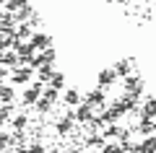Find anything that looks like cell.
Wrapping results in <instances>:
<instances>
[{
	"label": "cell",
	"instance_id": "10",
	"mask_svg": "<svg viewBox=\"0 0 156 153\" xmlns=\"http://www.w3.org/2000/svg\"><path fill=\"white\" fill-rule=\"evenodd\" d=\"M55 127H57V135H70V130H73V117H62Z\"/></svg>",
	"mask_w": 156,
	"mask_h": 153
},
{
	"label": "cell",
	"instance_id": "19",
	"mask_svg": "<svg viewBox=\"0 0 156 153\" xmlns=\"http://www.w3.org/2000/svg\"><path fill=\"white\" fill-rule=\"evenodd\" d=\"M26 125H29V117L26 114H18L16 120H13V130H26Z\"/></svg>",
	"mask_w": 156,
	"mask_h": 153
},
{
	"label": "cell",
	"instance_id": "9",
	"mask_svg": "<svg viewBox=\"0 0 156 153\" xmlns=\"http://www.w3.org/2000/svg\"><path fill=\"white\" fill-rule=\"evenodd\" d=\"M34 106H37V112H39V114H47V112H50L52 106H55V101H52V99H47L44 93H42V96L37 99V104H34Z\"/></svg>",
	"mask_w": 156,
	"mask_h": 153
},
{
	"label": "cell",
	"instance_id": "8",
	"mask_svg": "<svg viewBox=\"0 0 156 153\" xmlns=\"http://www.w3.org/2000/svg\"><path fill=\"white\" fill-rule=\"evenodd\" d=\"M31 44H34V49H47L52 44V37H47V34L39 31V34H34V37H31Z\"/></svg>",
	"mask_w": 156,
	"mask_h": 153
},
{
	"label": "cell",
	"instance_id": "11",
	"mask_svg": "<svg viewBox=\"0 0 156 153\" xmlns=\"http://www.w3.org/2000/svg\"><path fill=\"white\" fill-rule=\"evenodd\" d=\"M13 99H16V93L11 86H0V101L3 104H13Z\"/></svg>",
	"mask_w": 156,
	"mask_h": 153
},
{
	"label": "cell",
	"instance_id": "17",
	"mask_svg": "<svg viewBox=\"0 0 156 153\" xmlns=\"http://www.w3.org/2000/svg\"><path fill=\"white\" fill-rule=\"evenodd\" d=\"M143 114H146V117H156V99H146Z\"/></svg>",
	"mask_w": 156,
	"mask_h": 153
},
{
	"label": "cell",
	"instance_id": "27",
	"mask_svg": "<svg viewBox=\"0 0 156 153\" xmlns=\"http://www.w3.org/2000/svg\"><path fill=\"white\" fill-rule=\"evenodd\" d=\"M89 145H94V148H101V145H104V137H101V135H94V137H89Z\"/></svg>",
	"mask_w": 156,
	"mask_h": 153
},
{
	"label": "cell",
	"instance_id": "25",
	"mask_svg": "<svg viewBox=\"0 0 156 153\" xmlns=\"http://www.w3.org/2000/svg\"><path fill=\"white\" fill-rule=\"evenodd\" d=\"M16 34H18V37H21V39H23V37H29V34H31V23H21Z\"/></svg>",
	"mask_w": 156,
	"mask_h": 153
},
{
	"label": "cell",
	"instance_id": "4",
	"mask_svg": "<svg viewBox=\"0 0 156 153\" xmlns=\"http://www.w3.org/2000/svg\"><path fill=\"white\" fill-rule=\"evenodd\" d=\"M11 81L13 83H18V86H23V83H29L31 81V68H13V73H11Z\"/></svg>",
	"mask_w": 156,
	"mask_h": 153
},
{
	"label": "cell",
	"instance_id": "20",
	"mask_svg": "<svg viewBox=\"0 0 156 153\" xmlns=\"http://www.w3.org/2000/svg\"><path fill=\"white\" fill-rule=\"evenodd\" d=\"M39 60H42V62H55V49H52V47H47L44 52L39 55Z\"/></svg>",
	"mask_w": 156,
	"mask_h": 153
},
{
	"label": "cell",
	"instance_id": "6",
	"mask_svg": "<svg viewBox=\"0 0 156 153\" xmlns=\"http://www.w3.org/2000/svg\"><path fill=\"white\" fill-rule=\"evenodd\" d=\"M81 101H83V96H81L78 88H68V91L62 93V104H68V106H78Z\"/></svg>",
	"mask_w": 156,
	"mask_h": 153
},
{
	"label": "cell",
	"instance_id": "1",
	"mask_svg": "<svg viewBox=\"0 0 156 153\" xmlns=\"http://www.w3.org/2000/svg\"><path fill=\"white\" fill-rule=\"evenodd\" d=\"M42 91H44V81H34L31 88H26V91H23V104H26V106L37 104V99L42 96Z\"/></svg>",
	"mask_w": 156,
	"mask_h": 153
},
{
	"label": "cell",
	"instance_id": "23",
	"mask_svg": "<svg viewBox=\"0 0 156 153\" xmlns=\"http://www.w3.org/2000/svg\"><path fill=\"white\" fill-rule=\"evenodd\" d=\"M44 96L52 99V101H57V99H60V91H57V88H52V86H47V88H44Z\"/></svg>",
	"mask_w": 156,
	"mask_h": 153
},
{
	"label": "cell",
	"instance_id": "28",
	"mask_svg": "<svg viewBox=\"0 0 156 153\" xmlns=\"http://www.w3.org/2000/svg\"><path fill=\"white\" fill-rule=\"evenodd\" d=\"M29 153H47V151H44L42 143H31V145H29Z\"/></svg>",
	"mask_w": 156,
	"mask_h": 153
},
{
	"label": "cell",
	"instance_id": "2",
	"mask_svg": "<svg viewBox=\"0 0 156 153\" xmlns=\"http://www.w3.org/2000/svg\"><path fill=\"white\" fill-rule=\"evenodd\" d=\"M76 120L78 122H83V125H89V122H94V106H89L86 101H81V104L76 106Z\"/></svg>",
	"mask_w": 156,
	"mask_h": 153
},
{
	"label": "cell",
	"instance_id": "21",
	"mask_svg": "<svg viewBox=\"0 0 156 153\" xmlns=\"http://www.w3.org/2000/svg\"><path fill=\"white\" fill-rule=\"evenodd\" d=\"M5 5L11 8V13H13V11H21V8L26 5V0H5Z\"/></svg>",
	"mask_w": 156,
	"mask_h": 153
},
{
	"label": "cell",
	"instance_id": "22",
	"mask_svg": "<svg viewBox=\"0 0 156 153\" xmlns=\"http://www.w3.org/2000/svg\"><path fill=\"white\" fill-rule=\"evenodd\" d=\"M11 143H13V135H8V132H0V151H5Z\"/></svg>",
	"mask_w": 156,
	"mask_h": 153
},
{
	"label": "cell",
	"instance_id": "14",
	"mask_svg": "<svg viewBox=\"0 0 156 153\" xmlns=\"http://www.w3.org/2000/svg\"><path fill=\"white\" fill-rule=\"evenodd\" d=\"M37 70H39V81H50L52 73H55V70H52V62H42Z\"/></svg>",
	"mask_w": 156,
	"mask_h": 153
},
{
	"label": "cell",
	"instance_id": "3",
	"mask_svg": "<svg viewBox=\"0 0 156 153\" xmlns=\"http://www.w3.org/2000/svg\"><path fill=\"white\" fill-rule=\"evenodd\" d=\"M83 101H86L89 106H101V104L107 101V93H104V88H96V91H89V93L83 96Z\"/></svg>",
	"mask_w": 156,
	"mask_h": 153
},
{
	"label": "cell",
	"instance_id": "30",
	"mask_svg": "<svg viewBox=\"0 0 156 153\" xmlns=\"http://www.w3.org/2000/svg\"><path fill=\"white\" fill-rule=\"evenodd\" d=\"M3 3H5V0H0V5H3Z\"/></svg>",
	"mask_w": 156,
	"mask_h": 153
},
{
	"label": "cell",
	"instance_id": "24",
	"mask_svg": "<svg viewBox=\"0 0 156 153\" xmlns=\"http://www.w3.org/2000/svg\"><path fill=\"white\" fill-rule=\"evenodd\" d=\"M29 16H31V8L23 5V8H21V13L16 16V21H29Z\"/></svg>",
	"mask_w": 156,
	"mask_h": 153
},
{
	"label": "cell",
	"instance_id": "7",
	"mask_svg": "<svg viewBox=\"0 0 156 153\" xmlns=\"http://www.w3.org/2000/svg\"><path fill=\"white\" fill-rule=\"evenodd\" d=\"M0 34H16V16L13 13L0 18Z\"/></svg>",
	"mask_w": 156,
	"mask_h": 153
},
{
	"label": "cell",
	"instance_id": "13",
	"mask_svg": "<svg viewBox=\"0 0 156 153\" xmlns=\"http://www.w3.org/2000/svg\"><path fill=\"white\" fill-rule=\"evenodd\" d=\"M138 153H156V137H146L138 145Z\"/></svg>",
	"mask_w": 156,
	"mask_h": 153
},
{
	"label": "cell",
	"instance_id": "26",
	"mask_svg": "<svg viewBox=\"0 0 156 153\" xmlns=\"http://www.w3.org/2000/svg\"><path fill=\"white\" fill-rule=\"evenodd\" d=\"M101 153H125L122 145H101Z\"/></svg>",
	"mask_w": 156,
	"mask_h": 153
},
{
	"label": "cell",
	"instance_id": "34",
	"mask_svg": "<svg viewBox=\"0 0 156 153\" xmlns=\"http://www.w3.org/2000/svg\"><path fill=\"white\" fill-rule=\"evenodd\" d=\"M70 153H76V151H70Z\"/></svg>",
	"mask_w": 156,
	"mask_h": 153
},
{
	"label": "cell",
	"instance_id": "33",
	"mask_svg": "<svg viewBox=\"0 0 156 153\" xmlns=\"http://www.w3.org/2000/svg\"><path fill=\"white\" fill-rule=\"evenodd\" d=\"M0 18H3V13H0Z\"/></svg>",
	"mask_w": 156,
	"mask_h": 153
},
{
	"label": "cell",
	"instance_id": "16",
	"mask_svg": "<svg viewBox=\"0 0 156 153\" xmlns=\"http://www.w3.org/2000/svg\"><path fill=\"white\" fill-rule=\"evenodd\" d=\"M47 83H50L52 88H57V91H60V88L65 86V75H62V73H52V78H50Z\"/></svg>",
	"mask_w": 156,
	"mask_h": 153
},
{
	"label": "cell",
	"instance_id": "18",
	"mask_svg": "<svg viewBox=\"0 0 156 153\" xmlns=\"http://www.w3.org/2000/svg\"><path fill=\"white\" fill-rule=\"evenodd\" d=\"M11 112H13V104H3L0 106V125H5L11 120Z\"/></svg>",
	"mask_w": 156,
	"mask_h": 153
},
{
	"label": "cell",
	"instance_id": "31",
	"mask_svg": "<svg viewBox=\"0 0 156 153\" xmlns=\"http://www.w3.org/2000/svg\"><path fill=\"white\" fill-rule=\"evenodd\" d=\"M0 86H3V78H0Z\"/></svg>",
	"mask_w": 156,
	"mask_h": 153
},
{
	"label": "cell",
	"instance_id": "12",
	"mask_svg": "<svg viewBox=\"0 0 156 153\" xmlns=\"http://www.w3.org/2000/svg\"><path fill=\"white\" fill-rule=\"evenodd\" d=\"M156 130V125H154V120L151 117H146L143 114V120H140V125H138V132H146V135H151V132Z\"/></svg>",
	"mask_w": 156,
	"mask_h": 153
},
{
	"label": "cell",
	"instance_id": "32",
	"mask_svg": "<svg viewBox=\"0 0 156 153\" xmlns=\"http://www.w3.org/2000/svg\"><path fill=\"white\" fill-rule=\"evenodd\" d=\"M0 153H8V151H0Z\"/></svg>",
	"mask_w": 156,
	"mask_h": 153
},
{
	"label": "cell",
	"instance_id": "29",
	"mask_svg": "<svg viewBox=\"0 0 156 153\" xmlns=\"http://www.w3.org/2000/svg\"><path fill=\"white\" fill-rule=\"evenodd\" d=\"M13 153H29V148H23V145H21V148H16Z\"/></svg>",
	"mask_w": 156,
	"mask_h": 153
},
{
	"label": "cell",
	"instance_id": "5",
	"mask_svg": "<svg viewBox=\"0 0 156 153\" xmlns=\"http://www.w3.org/2000/svg\"><path fill=\"white\" fill-rule=\"evenodd\" d=\"M115 81H117V73H115V68L99 70V75H96V83H99V88H107V86H112Z\"/></svg>",
	"mask_w": 156,
	"mask_h": 153
},
{
	"label": "cell",
	"instance_id": "15",
	"mask_svg": "<svg viewBox=\"0 0 156 153\" xmlns=\"http://www.w3.org/2000/svg\"><path fill=\"white\" fill-rule=\"evenodd\" d=\"M115 73H117V78H125L130 73V60H120L115 65Z\"/></svg>",
	"mask_w": 156,
	"mask_h": 153
}]
</instances>
